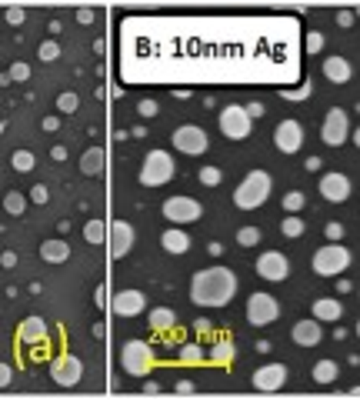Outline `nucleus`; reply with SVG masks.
Segmentation results:
<instances>
[{
  "label": "nucleus",
  "instance_id": "b1692460",
  "mask_svg": "<svg viewBox=\"0 0 360 400\" xmlns=\"http://www.w3.org/2000/svg\"><path fill=\"white\" fill-rule=\"evenodd\" d=\"M340 314H344V307H340V300H334V297H320L317 303H313V317L317 321H340Z\"/></svg>",
  "mask_w": 360,
  "mask_h": 400
},
{
  "label": "nucleus",
  "instance_id": "20e7f679",
  "mask_svg": "<svg viewBox=\"0 0 360 400\" xmlns=\"http://www.w3.org/2000/svg\"><path fill=\"white\" fill-rule=\"evenodd\" d=\"M174 174H177V167H174V157L167 150H151L140 164V184L144 187H160Z\"/></svg>",
  "mask_w": 360,
  "mask_h": 400
},
{
  "label": "nucleus",
  "instance_id": "423d86ee",
  "mask_svg": "<svg viewBox=\"0 0 360 400\" xmlns=\"http://www.w3.org/2000/svg\"><path fill=\"white\" fill-rule=\"evenodd\" d=\"M350 267V250L344 244H327L313 253V271L320 277H337Z\"/></svg>",
  "mask_w": 360,
  "mask_h": 400
},
{
  "label": "nucleus",
  "instance_id": "393cba45",
  "mask_svg": "<svg viewBox=\"0 0 360 400\" xmlns=\"http://www.w3.org/2000/svg\"><path fill=\"white\" fill-rule=\"evenodd\" d=\"M40 257L47 264H64L70 257V247H67V240H44L40 244Z\"/></svg>",
  "mask_w": 360,
  "mask_h": 400
},
{
  "label": "nucleus",
  "instance_id": "2eb2a0df",
  "mask_svg": "<svg viewBox=\"0 0 360 400\" xmlns=\"http://www.w3.org/2000/svg\"><path fill=\"white\" fill-rule=\"evenodd\" d=\"M250 384L257 390H263V394H274V390H281L283 384H287V367L283 364H263L260 371H254Z\"/></svg>",
  "mask_w": 360,
  "mask_h": 400
},
{
  "label": "nucleus",
  "instance_id": "f704fd0d",
  "mask_svg": "<svg viewBox=\"0 0 360 400\" xmlns=\"http://www.w3.org/2000/svg\"><path fill=\"white\" fill-rule=\"evenodd\" d=\"M281 230L287 234V237H300V234H304V221H300L297 214H290V217L281 224Z\"/></svg>",
  "mask_w": 360,
  "mask_h": 400
},
{
  "label": "nucleus",
  "instance_id": "9b49d317",
  "mask_svg": "<svg viewBox=\"0 0 360 400\" xmlns=\"http://www.w3.org/2000/svg\"><path fill=\"white\" fill-rule=\"evenodd\" d=\"M347 137H350V121H347V114H344L340 107L327 110V117H324V127H320V140H324L327 147H340Z\"/></svg>",
  "mask_w": 360,
  "mask_h": 400
},
{
  "label": "nucleus",
  "instance_id": "c03bdc74",
  "mask_svg": "<svg viewBox=\"0 0 360 400\" xmlns=\"http://www.w3.org/2000/svg\"><path fill=\"white\" fill-rule=\"evenodd\" d=\"M324 230H327V237H331V244H337V240H340V234H344V227H340V224H327V227H324Z\"/></svg>",
  "mask_w": 360,
  "mask_h": 400
},
{
  "label": "nucleus",
  "instance_id": "e433bc0d",
  "mask_svg": "<svg viewBox=\"0 0 360 400\" xmlns=\"http://www.w3.org/2000/svg\"><path fill=\"white\" fill-rule=\"evenodd\" d=\"M224 180V174L217 171V167H201V184H207V187H217Z\"/></svg>",
  "mask_w": 360,
  "mask_h": 400
},
{
  "label": "nucleus",
  "instance_id": "a878e982",
  "mask_svg": "<svg viewBox=\"0 0 360 400\" xmlns=\"http://www.w3.org/2000/svg\"><path fill=\"white\" fill-rule=\"evenodd\" d=\"M103 164H107V153H103V147H90L83 157H80V171L83 174H101L103 171Z\"/></svg>",
  "mask_w": 360,
  "mask_h": 400
},
{
  "label": "nucleus",
  "instance_id": "f257e3e1",
  "mask_svg": "<svg viewBox=\"0 0 360 400\" xmlns=\"http://www.w3.org/2000/svg\"><path fill=\"white\" fill-rule=\"evenodd\" d=\"M297 17H127V84H281L300 77Z\"/></svg>",
  "mask_w": 360,
  "mask_h": 400
},
{
  "label": "nucleus",
  "instance_id": "9d476101",
  "mask_svg": "<svg viewBox=\"0 0 360 400\" xmlns=\"http://www.w3.org/2000/svg\"><path fill=\"white\" fill-rule=\"evenodd\" d=\"M51 377L57 387H77L80 377H83V364L74 353H60V357L51 360Z\"/></svg>",
  "mask_w": 360,
  "mask_h": 400
},
{
  "label": "nucleus",
  "instance_id": "cd10ccee",
  "mask_svg": "<svg viewBox=\"0 0 360 400\" xmlns=\"http://www.w3.org/2000/svg\"><path fill=\"white\" fill-rule=\"evenodd\" d=\"M337 374H340V367H337L334 360H317L313 364V380L317 384H334Z\"/></svg>",
  "mask_w": 360,
  "mask_h": 400
},
{
  "label": "nucleus",
  "instance_id": "6e6d98bb",
  "mask_svg": "<svg viewBox=\"0 0 360 400\" xmlns=\"http://www.w3.org/2000/svg\"><path fill=\"white\" fill-rule=\"evenodd\" d=\"M57 124H60L57 117H47V121H44V130H57Z\"/></svg>",
  "mask_w": 360,
  "mask_h": 400
},
{
  "label": "nucleus",
  "instance_id": "4c0bfd02",
  "mask_svg": "<svg viewBox=\"0 0 360 400\" xmlns=\"http://www.w3.org/2000/svg\"><path fill=\"white\" fill-rule=\"evenodd\" d=\"M310 90H313V87H310V80H304V84H300V87H294V90L287 87V90H283V97L287 100H304V97H310Z\"/></svg>",
  "mask_w": 360,
  "mask_h": 400
},
{
  "label": "nucleus",
  "instance_id": "8fccbe9b",
  "mask_svg": "<svg viewBox=\"0 0 360 400\" xmlns=\"http://www.w3.org/2000/svg\"><path fill=\"white\" fill-rule=\"evenodd\" d=\"M10 367H7V364H3V367H0V387H10Z\"/></svg>",
  "mask_w": 360,
  "mask_h": 400
},
{
  "label": "nucleus",
  "instance_id": "c9c22d12",
  "mask_svg": "<svg viewBox=\"0 0 360 400\" xmlns=\"http://www.w3.org/2000/svg\"><path fill=\"white\" fill-rule=\"evenodd\" d=\"M37 53H40V60H57V57H60V44H57V40H44V44L37 47Z\"/></svg>",
  "mask_w": 360,
  "mask_h": 400
},
{
  "label": "nucleus",
  "instance_id": "f8f14e48",
  "mask_svg": "<svg viewBox=\"0 0 360 400\" xmlns=\"http://www.w3.org/2000/svg\"><path fill=\"white\" fill-rule=\"evenodd\" d=\"M170 144H174L180 153H190V157H197V153H204V150H207V134L201 130V127L183 124V127H177V130H174Z\"/></svg>",
  "mask_w": 360,
  "mask_h": 400
},
{
  "label": "nucleus",
  "instance_id": "aec40b11",
  "mask_svg": "<svg viewBox=\"0 0 360 400\" xmlns=\"http://www.w3.org/2000/svg\"><path fill=\"white\" fill-rule=\"evenodd\" d=\"M17 337H21L24 344H44L47 324H44L40 317H27V321H21V327H17Z\"/></svg>",
  "mask_w": 360,
  "mask_h": 400
},
{
  "label": "nucleus",
  "instance_id": "7ed1b4c3",
  "mask_svg": "<svg viewBox=\"0 0 360 400\" xmlns=\"http://www.w3.org/2000/svg\"><path fill=\"white\" fill-rule=\"evenodd\" d=\"M267 197H270V177L263 174V171H250L240 180V187L233 190V203L240 210H257Z\"/></svg>",
  "mask_w": 360,
  "mask_h": 400
},
{
  "label": "nucleus",
  "instance_id": "4d7b16f0",
  "mask_svg": "<svg viewBox=\"0 0 360 400\" xmlns=\"http://www.w3.org/2000/svg\"><path fill=\"white\" fill-rule=\"evenodd\" d=\"M354 144H357V147H360V127H357V130H354Z\"/></svg>",
  "mask_w": 360,
  "mask_h": 400
},
{
  "label": "nucleus",
  "instance_id": "c756f323",
  "mask_svg": "<svg viewBox=\"0 0 360 400\" xmlns=\"http://www.w3.org/2000/svg\"><path fill=\"white\" fill-rule=\"evenodd\" d=\"M201 360H204V350H201V344H183V347H180V364L197 367Z\"/></svg>",
  "mask_w": 360,
  "mask_h": 400
},
{
  "label": "nucleus",
  "instance_id": "2f4dec72",
  "mask_svg": "<svg viewBox=\"0 0 360 400\" xmlns=\"http://www.w3.org/2000/svg\"><path fill=\"white\" fill-rule=\"evenodd\" d=\"M24 207H27V200H24V194H17V190H10V194L3 197V210H7V214H14V217H17V214H24Z\"/></svg>",
  "mask_w": 360,
  "mask_h": 400
},
{
  "label": "nucleus",
  "instance_id": "412c9836",
  "mask_svg": "<svg viewBox=\"0 0 360 400\" xmlns=\"http://www.w3.org/2000/svg\"><path fill=\"white\" fill-rule=\"evenodd\" d=\"M160 244H164V250H167V253L180 257V253H187V250H190V237H187L180 227H170V230H164Z\"/></svg>",
  "mask_w": 360,
  "mask_h": 400
},
{
  "label": "nucleus",
  "instance_id": "5fc2aeb1",
  "mask_svg": "<svg viewBox=\"0 0 360 400\" xmlns=\"http://www.w3.org/2000/svg\"><path fill=\"white\" fill-rule=\"evenodd\" d=\"M51 157H53V160H64V157H67V147H53Z\"/></svg>",
  "mask_w": 360,
  "mask_h": 400
},
{
  "label": "nucleus",
  "instance_id": "6ab92c4d",
  "mask_svg": "<svg viewBox=\"0 0 360 400\" xmlns=\"http://www.w3.org/2000/svg\"><path fill=\"white\" fill-rule=\"evenodd\" d=\"M320 324L317 321H297L294 324V344H300V347H317L320 344Z\"/></svg>",
  "mask_w": 360,
  "mask_h": 400
},
{
  "label": "nucleus",
  "instance_id": "7c9ffc66",
  "mask_svg": "<svg viewBox=\"0 0 360 400\" xmlns=\"http://www.w3.org/2000/svg\"><path fill=\"white\" fill-rule=\"evenodd\" d=\"M10 167H14V171H21V174L34 171V153H30V150H14V157H10Z\"/></svg>",
  "mask_w": 360,
  "mask_h": 400
},
{
  "label": "nucleus",
  "instance_id": "ddd939ff",
  "mask_svg": "<svg viewBox=\"0 0 360 400\" xmlns=\"http://www.w3.org/2000/svg\"><path fill=\"white\" fill-rule=\"evenodd\" d=\"M257 274L263 277V280H270V284H281V280H287V274H290V260L283 257L281 250H267V253L257 257Z\"/></svg>",
  "mask_w": 360,
  "mask_h": 400
},
{
  "label": "nucleus",
  "instance_id": "a19ab883",
  "mask_svg": "<svg viewBox=\"0 0 360 400\" xmlns=\"http://www.w3.org/2000/svg\"><path fill=\"white\" fill-rule=\"evenodd\" d=\"M137 114H140V117H154L157 114V100H140V103H137Z\"/></svg>",
  "mask_w": 360,
  "mask_h": 400
},
{
  "label": "nucleus",
  "instance_id": "a211bd4d",
  "mask_svg": "<svg viewBox=\"0 0 360 400\" xmlns=\"http://www.w3.org/2000/svg\"><path fill=\"white\" fill-rule=\"evenodd\" d=\"M144 307H147V297H144L140 290H120V294L114 297V310H117L120 317H137Z\"/></svg>",
  "mask_w": 360,
  "mask_h": 400
},
{
  "label": "nucleus",
  "instance_id": "58836bf2",
  "mask_svg": "<svg viewBox=\"0 0 360 400\" xmlns=\"http://www.w3.org/2000/svg\"><path fill=\"white\" fill-rule=\"evenodd\" d=\"M304 47H307V53H317V50L324 47V34H317V30H310L307 37H304Z\"/></svg>",
  "mask_w": 360,
  "mask_h": 400
},
{
  "label": "nucleus",
  "instance_id": "a18cd8bd",
  "mask_svg": "<svg viewBox=\"0 0 360 400\" xmlns=\"http://www.w3.org/2000/svg\"><path fill=\"white\" fill-rule=\"evenodd\" d=\"M7 21H10V24H21V21H24V10H21V7H10V10H7Z\"/></svg>",
  "mask_w": 360,
  "mask_h": 400
},
{
  "label": "nucleus",
  "instance_id": "603ef678",
  "mask_svg": "<svg viewBox=\"0 0 360 400\" xmlns=\"http://www.w3.org/2000/svg\"><path fill=\"white\" fill-rule=\"evenodd\" d=\"M210 321H197V324H194V334H210Z\"/></svg>",
  "mask_w": 360,
  "mask_h": 400
},
{
  "label": "nucleus",
  "instance_id": "49530a36",
  "mask_svg": "<svg viewBox=\"0 0 360 400\" xmlns=\"http://www.w3.org/2000/svg\"><path fill=\"white\" fill-rule=\"evenodd\" d=\"M337 24L350 27V24H354V14H350V10H340V14H337Z\"/></svg>",
  "mask_w": 360,
  "mask_h": 400
},
{
  "label": "nucleus",
  "instance_id": "864d4df0",
  "mask_svg": "<svg viewBox=\"0 0 360 400\" xmlns=\"http://www.w3.org/2000/svg\"><path fill=\"white\" fill-rule=\"evenodd\" d=\"M17 264V253L14 250H3V267H14Z\"/></svg>",
  "mask_w": 360,
  "mask_h": 400
},
{
  "label": "nucleus",
  "instance_id": "37998d69",
  "mask_svg": "<svg viewBox=\"0 0 360 400\" xmlns=\"http://www.w3.org/2000/svg\"><path fill=\"white\" fill-rule=\"evenodd\" d=\"M30 197L37 200V203H47V187H44V184H37V187L30 190Z\"/></svg>",
  "mask_w": 360,
  "mask_h": 400
},
{
  "label": "nucleus",
  "instance_id": "6e6552de",
  "mask_svg": "<svg viewBox=\"0 0 360 400\" xmlns=\"http://www.w3.org/2000/svg\"><path fill=\"white\" fill-rule=\"evenodd\" d=\"M164 217L174 221V224H194V221L204 217V207L194 197H167L164 200Z\"/></svg>",
  "mask_w": 360,
  "mask_h": 400
},
{
  "label": "nucleus",
  "instance_id": "1a4fd4ad",
  "mask_svg": "<svg viewBox=\"0 0 360 400\" xmlns=\"http://www.w3.org/2000/svg\"><path fill=\"white\" fill-rule=\"evenodd\" d=\"M281 317V303H277V297H270V294H250V300H247V321L254 327H267L274 324Z\"/></svg>",
  "mask_w": 360,
  "mask_h": 400
},
{
  "label": "nucleus",
  "instance_id": "ea45409f",
  "mask_svg": "<svg viewBox=\"0 0 360 400\" xmlns=\"http://www.w3.org/2000/svg\"><path fill=\"white\" fill-rule=\"evenodd\" d=\"M57 107H60V110H67V114H74V110H77V94H70V90H67V94H60V97H57Z\"/></svg>",
  "mask_w": 360,
  "mask_h": 400
},
{
  "label": "nucleus",
  "instance_id": "de8ad7c7",
  "mask_svg": "<svg viewBox=\"0 0 360 400\" xmlns=\"http://www.w3.org/2000/svg\"><path fill=\"white\" fill-rule=\"evenodd\" d=\"M77 21H80V24H90V21H94V10H90V7L77 10Z\"/></svg>",
  "mask_w": 360,
  "mask_h": 400
},
{
  "label": "nucleus",
  "instance_id": "13d9d810",
  "mask_svg": "<svg viewBox=\"0 0 360 400\" xmlns=\"http://www.w3.org/2000/svg\"><path fill=\"white\" fill-rule=\"evenodd\" d=\"M357 337H360V321H357Z\"/></svg>",
  "mask_w": 360,
  "mask_h": 400
},
{
  "label": "nucleus",
  "instance_id": "79ce46f5",
  "mask_svg": "<svg viewBox=\"0 0 360 400\" xmlns=\"http://www.w3.org/2000/svg\"><path fill=\"white\" fill-rule=\"evenodd\" d=\"M10 77H14V80H27V77H30V67H27L24 60H17V64L10 67Z\"/></svg>",
  "mask_w": 360,
  "mask_h": 400
},
{
  "label": "nucleus",
  "instance_id": "39448f33",
  "mask_svg": "<svg viewBox=\"0 0 360 400\" xmlns=\"http://www.w3.org/2000/svg\"><path fill=\"white\" fill-rule=\"evenodd\" d=\"M120 364L130 377H147L154 367V347L147 340H127L120 350Z\"/></svg>",
  "mask_w": 360,
  "mask_h": 400
},
{
  "label": "nucleus",
  "instance_id": "0eeeda50",
  "mask_svg": "<svg viewBox=\"0 0 360 400\" xmlns=\"http://www.w3.org/2000/svg\"><path fill=\"white\" fill-rule=\"evenodd\" d=\"M220 130H224L227 140H244V137H250V130H254V117L247 114V107L227 103V107L220 110Z\"/></svg>",
  "mask_w": 360,
  "mask_h": 400
},
{
  "label": "nucleus",
  "instance_id": "473e14b6",
  "mask_svg": "<svg viewBox=\"0 0 360 400\" xmlns=\"http://www.w3.org/2000/svg\"><path fill=\"white\" fill-rule=\"evenodd\" d=\"M237 244H240V247H257L260 230L257 227H240V230H237Z\"/></svg>",
  "mask_w": 360,
  "mask_h": 400
},
{
  "label": "nucleus",
  "instance_id": "4468645a",
  "mask_svg": "<svg viewBox=\"0 0 360 400\" xmlns=\"http://www.w3.org/2000/svg\"><path fill=\"white\" fill-rule=\"evenodd\" d=\"M274 147L281 153H297L304 147V127L300 121H281L277 130H274Z\"/></svg>",
  "mask_w": 360,
  "mask_h": 400
},
{
  "label": "nucleus",
  "instance_id": "4be33fe9",
  "mask_svg": "<svg viewBox=\"0 0 360 400\" xmlns=\"http://www.w3.org/2000/svg\"><path fill=\"white\" fill-rule=\"evenodd\" d=\"M147 324L154 334H167V330H174L177 327V314L170 310V307H154L151 310V317H147Z\"/></svg>",
  "mask_w": 360,
  "mask_h": 400
},
{
  "label": "nucleus",
  "instance_id": "5701e85b",
  "mask_svg": "<svg viewBox=\"0 0 360 400\" xmlns=\"http://www.w3.org/2000/svg\"><path fill=\"white\" fill-rule=\"evenodd\" d=\"M324 77H327L331 84H347V80H350V64H347L344 57H327V60H324Z\"/></svg>",
  "mask_w": 360,
  "mask_h": 400
},
{
  "label": "nucleus",
  "instance_id": "f3484780",
  "mask_svg": "<svg viewBox=\"0 0 360 400\" xmlns=\"http://www.w3.org/2000/svg\"><path fill=\"white\" fill-rule=\"evenodd\" d=\"M320 194L331 203H344V200L350 197V180L344 174H324L320 177Z\"/></svg>",
  "mask_w": 360,
  "mask_h": 400
},
{
  "label": "nucleus",
  "instance_id": "3c124183",
  "mask_svg": "<svg viewBox=\"0 0 360 400\" xmlns=\"http://www.w3.org/2000/svg\"><path fill=\"white\" fill-rule=\"evenodd\" d=\"M247 114H250V117H260V114H263V103H257V100L247 103Z\"/></svg>",
  "mask_w": 360,
  "mask_h": 400
},
{
  "label": "nucleus",
  "instance_id": "bb28decb",
  "mask_svg": "<svg viewBox=\"0 0 360 400\" xmlns=\"http://www.w3.org/2000/svg\"><path fill=\"white\" fill-rule=\"evenodd\" d=\"M233 353H237L233 340L231 337H224V340H217V344L210 347V360H214V364H220V367H227V364L233 360Z\"/></svg>",
  "mask_w": 360,
  "mask_h": 400
},
{
  "label": "nucleus",
  "instance_id": "72a5a7b5",
  "mask_svg": "<svg viewBox=\"0 0 360 400\" xmlns=\"http://www.w3.org/2000/svg\"><path fill=\"white\" fill-rule=\"evenodd\" d=\"M304 203H307V197H304L300 190H290V194L283 197V207H287L290 214H300V210H304Z\"/></svg>",
  "mask_w": 360,
  "mask_h": 400
},
{
  "label": "nucleus",
  "instance_id": "f03ea898",
  "mask_svg": "<svg viewBox=\"0 0 360 400\" xmlns=\"http://www.w3.org/2000/svg\"><path fill=\"white\" fill-rule=\"evenodd\" d=\"M237 294V274L227 267H207L190 280V300L197 307H227Z\"/></svg>",
  "mask_w": 360,
  "mask_h": 400
},
{
  "label": "nucleus",
  "instance_id": "c85d7f7f",
  "mask_svg": "<svg viewBox=\"0 0 360 400\" xmlns=\"http://www.w3.org/2000/svg\"><path fill=\"white\" fill-rule=\"evenodd\" d=\"M83 237H87V244H107L110 227L103 224V221H90V224L83 227Z\"/></svg>",
  "mask_w": 360,
  "mask_h": 400
},
{
  "label": "nucleus",
  "instance_id": "09e8293b",
  "mask_svg": "<svg viewBox=\"0 0 360 400\" xmlns=\"http://www.w3.org/2000/svg\"><path fill=\"white\" fill-rule=\"evenodd\" d=\"M177 394L190 397V394H194V384H190V380H180V384H177Z\"/></svg>",
  "mask_w": 360,
  "mask_h": 400
},
{
  "label": "nucleus",
  "instance_id": "dca6fc26",
  "mask_svg": "<svg viewBox=\"0 0 360 400\" xmlns=\"http://www.w3.org/2000/svg\"><path fill=\"white\" fill-rule=\"evenodd\" d=\"M107 247H110V257H114V260L127 257L130 247H133V227H130L127 221H117V224H110V237H107Z\"/></svg>",
  "mask_w": 360,
  "mask_h": 400
},
{
  "label": "nucleus",
  "instance_id": "bf43d9fd",
  "mask_svg": "<svg viewBox=\"0 0 360 400\" xmlns=\"http://www.w3.org/2000/svg\"><path fill=\"white\" fill-rule=\"evenodd\" d=\"M357 14H360V7H357Z\"/></svg>",
  "mask_w": 360,
  "mask_h": 400
}]
</instances>
